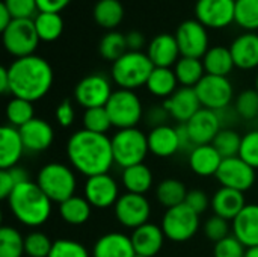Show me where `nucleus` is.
Returning a JSON list of instances; mask_svg holds the SVG:
<instances>
[{
    "mask_svg": "<svg viewBox=\"0 0 258 257\" xmlns=\"http://www.w3.org/2000/svg\"><path fill=\"white\" fill-rule=\"evenodd\" d=\"M224 158L213 147V144L197 145L189 153V167L200 177L216 176Z\"/></svg>",
    "mask_w": 258,
    "mask_h": 257,
    "instance_id": "cd10ccee",
    "label": "nucleus"
},
{
    "mask_svg": "<svg viewBox=\"0 0 258 257\" xmlns=\"http://www.w3.org/2000/svg\"><path fill=\"white\" fill-rule=\"evenodd\" d=\"M147 55L151 59L153 65L160 68H171L181 58L175 35L169 33H159L157 36H154L148 44Z\"/></svg>",
    "mask_w": 258,
    "mask_h": 257,
    "instance_id": "aec40b11",
    "label": "nucleus"
},
{
    "mask_svg": "<svg viewBox=\"0 0 258 257\" xmlns=\"http://www.w3.org/2000/svg\"><path fill=\"white\" fill-rule=\"evenodd\" d=\"M6 201L14 218L26 227H39L51 215L53 201L32 180L18 185Z\"/></svg>",
    "mask_w": 258,
    "mask_h": 257,
    "instance_id": "7ed1b4c3",
    "label": "nucleus"
},
{
    "mask_svg": "<svg viewBox=\"0 0 258 257\" xmlns=\"http://www.w3.org/2000/svg\"><path fill=\"white\" fill-rule=\"evenodd\" d=\"M18 130L26 151L30 153L45 151L51 147L54 141V130L51 124L42 118H33Z\"/></svg>",
    "mask_w": 258,
    "mask_h": 257,
    "instance_id": "6ab92c4d",
    "label": "nucleus"
},
{
    "mask_svg": "<svg viewBox=\"0 0 258 257\" xmlns=\"http://www.w3.org/2000/svg\"><path fill=\"white\" fill-rule=\"evenodd\" d=\"M14 20H33L39 9L36 0H3Z\"/></svg>",
    "mask_w": 258,
    "mask_h": 257,
    "instance_id": "49530a36",
    "label": "nucleus"
},
{
    "mask_svg": "<svg viewBox=\"0 0 258 257\" xmlns=\"http://www.w3.org/2000/svg\"><path fill=\"white\" fill-rule=\"evenodd\" d=\"M48 257H92L83 244L73 239H57L53 242Z\"/></svg>",
    "mask_w": 258,
    "mask_h": 257,
    "instance_id": "a18cd8bd",
    "label": "nucleus"
},
{
    "mask_svg": "<svg viewBox=\"0 0 258 257\" xmlns=\"http://www.w3.org/2000/svg\"><path fill=\"white\" fill-rule=\"evenodd\" d=\"M94 20L104 29H115L124 18V6L119 0H98L92 11Z\"/></svg>",
    "mask_w": 258,
    "mask_h": 257,
    "instance_id": "72a5a7b5",
    "label": "nucleus"
},
{
    "mask_svg": "<svg viewBox=\"0 0 258 257\" xmlns=\"http://www.w3.org/2000/svg\"><path fill=\"white\" fill-rule=\"evenodd\" d=\"M154 65L144 52H127L112 64L110 77L121 89L135 91L145 86Z\"/></svg>",
    "mask_w": 258,
    "mask_h": 257,
    "instance_id": "20e7f679",
    "label": "nucleus"
},
{
    "mask_svg": "<svg viewBox=\"0 0 258 257\" xmlns=\"http://www.w3.org/2000/svg\"><path fill=\"white\" fill-rule=\"evenodd\" d=\"M112 94L113 89L109 77L100 73L85 76L74 88V100L83 109L104 108Z\"/></svg>",
    "mask_w": 258,
    "mask_h": 257,
    "instance_id": "9b49d317",
    "label": "nucleus"
},
{
    "mask_svg": "<svg viewBox=\"0 0 258 257\" xmlns=\"http://www.w3.org/2000/svg\"><path fill=\"white\" fill-rule=\"evenodd\" d=\"M197 95L203 108L221 112L230 108L234 98V89L228 77L206 74L195 86Z\"/></svg>",
    "mask_w": 258,
    "mask_h": 257,
    "instance_id": "9d476101",
    "label": "nucleus"
},
{
    "mask_svg": "<svg viewBox=\"0 0 258 257\" xmlns=\"http://www.w3.org/2000/svg\"><path fill=\"white\" fill-rule=\"evenodd\" d=\"M234 112L243 120H258V91L245 89L234 100Z\"/></svg>",
    "mask_w": 258,
    "mask_h": 257,
    "instance_id": "37998d69",
    "label": "nucleus"
},
{
    "mask_svg": "<svg viewBox=\"0 0 258 257\" xmlns=\"http://www.w3.org/2000/svg\"><path fill=\"white\" fill-rule=\"evenodd\" d=\"M233 235L246 247H258V204H246L231 221Z\"/></svg>",
    "mask_w": 258,
    "mask_h": 257,
    "instance_id": "b1692460",
    "label": "nucleus"
},
{
    "mask_svg": "<svg viewBox=\"0 0 258 257\" xmlns=\"http://www.w3.org/2000/svg\"><path fill=\"white\" fill-rule=\"evenodd\" d=\"M36 185L53 203L60 204L76 195L77 177L71 167L60 162H50L38 171Z\"/></svg>",
    "mask_w": 258,
    "mask_h": 257,
    "instance_id": "39448f33",
    "label": "nucleus"
},
{
    "mask_svg": "<svg viewBox=\"0 0 258 257\" xmlns=\"http://www.w3.org/2000/svg\"><path fill=\"white\" fill-rule=\"evenodd\" d=\"M110 142L113 162L122 170L138 164H144L147 155L150 153L148 138L138 127L116 130L115 135H112Z\"/></svg>",
    "mask_w": 258,
    "mask_h": 257,
    "instance_id": "423d86ee",
    "label": "nucleus"
},
{
    "mask_svg": "<svg viewBox=\"0 0 258 257\" xmlns=\"http://www.w3.org/2000/svg\"><path fill=\"white\" fill-rule=\"evenodd\" d=\"M33 115V103L23 98H11L6 105V120L8 124L17 129H21L24 124L32 121Z\"/></svg>",
    "mask_w": 258,
    "mask_h": 257,
    "instance_id": "e433bc0d",
    "label": "nucleus"
},
{
    "mask_svg": "<svg viewBox=\"0 0 258 257\" xmlns=\"http://www.w3.org/2000/svg\"><path fill=\"white\" fill-rule=\"evenodd\" d=\"M135 257H142V256H138V254H136V256H135Z\"/></svg>",
    "mask_w": 258,
    "mask_h": 257,
    "instance_id": "0e129e2a",
    "label": "nucleus"
},
{
    "mask_svg": "<svg viewBox=\"0 0 258 257\" xmlns=\"http://www.w3.org/2000/svg\"><path fill=\"white\" fill-rule=\"evenodd\" d=\"M169 112L166 111V108L163 105H159V106H153L147 111L145 114V120L147 123L154 129V127H159V126H165L168 124V118H169Z\"/></svg>",
    "mask_w": 258,
    "mask_h": 257,
    "instance_id": "864d4df0",
    "label": "nucleus"
},
{
    "mask_svg": "<svg viewBox=\"0 0 258 257\" xmlns=\"http://www.w3.org/2000/svg\"><path fill=\"white\" fill-rule=\"evenodd\" d=\"M163 106L169 112L171 118H174L180 124H186L203 108L195 88L186 86L178 88L169 98L163 101Z\"/></svg>",
    "mask_w": 258,
    "mask_h": 257,
    "instance_id": "a211bd4d",
    "label": "nucleus"
},
{
    "mask_svg": "<svg viewBox=\"0 0 258 257\" xmlns=\"http://www.w3.org/2000/svg\"><path fill=\"white\" fill-rule=\"evenodd\" d=\"M98 52L103 56V59L112 61V64H113L115 61H118L122 55H125L128 52L125 35H122L121 32H115V30L107 32L100 41Z\"/></svg>",
    "mask_w": 258,
    "mask_h": 257,
    "instance_id": "4c0bfd02",
    "label": "nucleus"
},
{
    "mask_svg": "<svg viewBox=\"0 0 258 257\" xmlns=\"http://www.w3.org/2000/svg\"><path fill=\"white\" fill-rule=\"evenodd\" d=\"M177 132H178V138H180V147H181V151H192L195 148V145L192 144L190 141V136L187 133V129L184 124H180L177 126Z\"/></svg>",
    "mask_w": 258,
    "mask_h": 257,
    "instance_id": "13d9d810",
    "label": "nucleus"
},
{
    "mask_svg": "<svg viewBox=\"0 0 258 257\" xmlns=\"http://www.w3.org/2000/svg\"><path fill=\"white\" fill-rule=\"evenodd\" d=\"M184 203L192 211H195L198 215H201L203 212H206L212 206V198H209V195L201 189H192V191L187 192V197H186Z\"/></svg>",
    "mask_w": 258,
    "mask_h": 257,
    "instance_id": "3c124183",
    "label": "nucleus"
},
{
    "mask_svg": "<svg viewBox=\"0 0 258 257\" xmlns=\"http://www.w3.org/2000/svg\"><path fill=\"white\" fill-rule=\"evenodd\" d=\"M0 92L11 94V82H9V74H8L6 67L0 68Z\"/></svg>",
    "mask_w": 258,
    "mask_h": 257,
    "instance_id": "052dcab7",
    "label": "nucleus"
},
{
    "mask_svg": "<svg viewBox=\"0 0 258 257\" xmlns=\"http://www.w3.org/2000/svg\"><path fill=\"white\" fill-rule=\"evenodd\" d=\"M216 179L224 188L245 192L255 183V170L239 156L228 158L222 161Z\"/></svg>",
    "mask_w": 258,
    "mask_h": 257,
    "instance_id": "4468645a",
    "label": "nucleus"
},
{
    "mask_svg": "<svg viewBox=\"0 0 258 257\" xmlns=\"http://www.w3.org/2000/svg\"><path fill=\"white\" fill-rule=\"evenodd\" d=\"M234 65L240 70H254L258 67V33L245 32L230 45Z\"/></svg>",
    "mask_w": 258,
    "mask_h": 257,
    "instance_id": "a878e982",
    "label": "nucleus"
},
{
    "mask_svg": "<svg viewBox=\"0 0 258 257\" xmlns=\"http://www.w3.org/2000/svg\"><path fill=\"white\" fill-rule=\"evenodd\" d=\"M160 227L166 239L172 242H186L197 235L200 229V215L183 203L166 209Z\"/></svg>",
    "mask_w": 258,
    "mask_h": 257,
    "instance_id": "6e6552de",
    "label": "nucleus"
},
{
    "mask_svg": "<svg viewBox=\"0 0 258 257\" xmlns=\"http://www.w3.org/2000/svg\"><path fill=\"white\" fill-rule=\"evenodd\" d=\"M255 89L258 91V73H257V77H255Z\"/></svg>",
    "mask_w": 258,
    "mask_h": 257,
    "instance_id": "e2e57ef3",
    "label": "nucleus"
},
{
    "mask_svg": "<svg viewBox=\"0 0 258 257\" xmlns=\"http://www.w3.org/2000/svg\"><path fill=\"white\" fill-rule=\"evenodd\" d=\"M54 117H56V121L59 126L62 127H70L73 123H74V118H76V112H74V106L73 103L67 98L63 101H60L54 111Z\"/></svg>",
    "mask_w": 258,
    "mask_h": 257,
    "instance_id": "603ef678",
    "label": "nucleus"
},
{
    "mask_svg": "<svg viewBox=\"0 0 258 257\" xmlns=\"http://www.w3.org/2000/svg\"><path fill=\"white\" fill-rule=\"evenodd\" d=\"M257 121H258V120H257Z\"/></svg>",
    "mask_w": 258,
    "mask_h": 257,
    "instance_id": "69168bd1",
    "label": "nucleus"
},
{
    "mask_svg": "<svg viewBox=\"0 0 258 257\" xmlns=\"http://www.w3.org/2000/svg\"><path fill=\"white\" fill-rule=\"evenodd\" d=\"M212 144L224 159L236 158L239 156V151H240L242 136L233 129H222Z\"/></svg>",
    "mask_w": 258,
    "mask_h": 257,
    "instance_id": "a19ab883",
    "label": "nucleus"
},
{
    "mask_svg": "<svg viewBox=\"0 0 258 257\" xmlns=\"http://www.w3.org/2000/svg\"><path fill=\"white\" fill-rule=\"evenodd\" d=\"M67 158L71 168L86 179L106 174L115 165L110 138L85 129L70 136L67 142Z\"/></svg>",
    "mask_w": 258,
    "mask_h": 257,
    "instance_id": "f257e3e1",
    "label": "nucleus"
},
{
    "mask_svg": "<svg viewBox=\"0 0 258 257\" xmlns=\"http://www.w3.org/2000/svg\"><path fill=\"white\" fill-rule=\"evenodd\" d=\"M121 183L127 192L145 195L154 183L153 171L145 164H138L128 168H124L121 171Z\"/></svg>",
    "mask_w": 258,
    "mask_h": 257,
    "instance_id": "c85d7f7f",
    "label": "nucleus"
},
{
    "mask_svg": "<svg viewBox=\"0 0 258 257\" xmlns=\"http://www.w3.org/2000/svg\"><path fill=\"white\" fill-rule=\"evenodd\" d=\"M234 23L248 30H258V0H236Z\"/></svg>",
    "mask_w": 258,
    "mask_h": 257,
    "instance_id": "58836bf2",
    "label": "nucleus"
},
{
    "mask_svg": "<svg viewBox=\"0 0 258 257\" xmlns=\"http://www.w3.org/2000/svg\"><path fill=\"white\" fill-rule=\"evenodd\" d=\"M112 126L118 130L138 127L144 118V106L139 95L130 89H116L106 105Z\"/></svg>",
    "mask_w": 258,
    "mask_h": 257,
    "instance_id": "0eeeda50",
    "label": "nucleus"
},
{
    "mask_svg": "<svg viewBox=\"0 0 258 257\" xmlns=\"http://www.w3.org/2000/svg\"><path fill=\"white\" fill-rule=\"evenodd\" d=\"M18 186V182L15 180L11 170H2L0 171V197L3 200H8V197L12 194V191Z\"/></svg>",
    "mask_w": 258,
    "mask_h": 257,
    "instance_id": "5fc2aeb1",
    "label": "nucleus"
},
{
    "mask_svg": "<svg viewBox=\"0 0 258 257\" xmlns=\"http://www.w3.org/2000/svg\"><path fill=\"white\" fill-rule=\"evenodd\" d=\"M130 238L133 242L135 253L142 257L157 256L166 239L162 227L153 223H147L135 229Z\"/></svg>",
    "mask_w": 258,
    "mask_h": 257,
    "instance_id": "412c9836",
    "label": "nucleus"
},
{
    "mask_svg": "<svg viewBox=\"0 0 258 257\" xmlns=\"http://www.w3.org/2000/svg\"><path fill=\"white\" fill-rule=\"evenodd\" d=\"M53 242L42 232H32L24 238V253L29 257H48Z\"/></svg>",
    "mask_w": 258,
    "mask_h": 257,
    "instance_id": "c03bdc74",
    "label": "nucleus"
},
{
    "mask_svg": "<svg viewBox=\"0 0 258 257\" xmlns=\"http://www.w3.org/2000/svg\"><path fill=\"white\" fill-rule=\"evenodd\" d=\"M203 64L206 68V74L222 76V77H227L236 67L230 48L224 45H216L209 48V52L203 58Z\"/></svg>",
    "mask_w": 258,
    "mask_h": 257,
    "instance_id": "7c9ffc66",
    "label": "nucleus"
},
{
    "mask_svg": "<svg viewBox=\"0 0 258 257\" xmlns=\"http://www.w3.org/2000/svg\"><path fill=\"white\" fill-rule=\"evenodd\" d=\"M71 0H36L38 9L39 12H56L60 14V11H63Z\"/></svg>",
    "mask_w": 258,
    "mask_h": 257,
    "instance_id": "6e6d98bb",
    "label": "nucleus"
},
{
    "mask_svg": "<svg viewBox=\"0 0 258 257\" xmlns=\"http://www.w3.org/2000/svg\"><path fill=\"white\" fill-rule=\"evenodd\" d=\"M26 151L20 130L9 124L0 129V168L9 170L18 165L23 153Z\"/></svg>",
    "mask_w": 258,
    "mask_h": 257,
    "instance_id": "393cba45",
    "label": "nucleus"
},
{
    "mask_svg": "<svg viewBox=\"0 0 258 257\" xmlns=\"http://www.w3.org/2000/svg\"><path fill=\"white\" fill-rule=\"evenodd\" d=\"M8 74L11 94L32 103L45 97L53 85V68L38 55L15 59L8 67Z\"/></svg>",
    "mask_w": 258,
    "mask_h": 257,
    "instance_id": "f03ea898",
    "label": "nucleus"
},
{
    "mask_svg": "<svg viewBox=\"0 0 258 257\" xmlns=\"http://www.w3.org/2000/svg\"><path fill=\"white\" fill-rule=\"evenodd\" d=\"M82 123H83L85 130H89L94 133H101V135H106L110 130V127H113L110 117L106 111V106L104 108L85 109Z\"/></svg>",
    "mask_w": 258,
    "mask_h": 257,
    "instance_id": "79ce46f5",
    "label": "nucleus"
},
{
    "mask_svg": "<svg viewBox=\"0 0 258 257\" xmlns=\"http://www.w3.org/2000/svg\"><path fill=\"white\" fill-rule=\"evenodd\" d=\"M239 158L249 164L254 170L258 168V129L251 130L242 136Z\"/></svg>",
    "mask_w": 258,
    "mask_h": 257,
    "instance_id": "de8ad7c7",
    "label": "nucleus"
},
{
    "mask_svg": "<svg viewBox=\"0 0 258 257\" xmlns=\"http://www.w3.org/2000/svg\"><path fill=\"white\" fill-rule=\"evenodd\" d=\"M174 73L181 86L195 88L201 82V79L206 76V68H204L203 59L181 56L178 62L174 65Z\"/></svg>",
    "mask_w": 258,
    "mask_h": 257,
    "instance_id": "473e14b6",
    "label": "nucleus"
},
{
    "mask_svg": "<svg viewBox=\"0 0 258 257\" xmlns=\"http://www.w3.org/2000/svg\"><path fill=\"white\" fill-rule=\"evenodd\" d=\"M180 83L177 80V76L172 68H160L154 67L153 73L148 77L147 82V89L159 98H169L178 88Z\"/></svg>",
    "mask_w": 258,
    "mask_h": 257,
    "instance_id": "c756f323",
    "label": "nucleus"
},
{
    "mask_svg": "<svg viewBox=\"0 0 258 257\" xmlns=\"http://www.w3.org/2000/svg\"><path fill=\"white\" fill-rule=\"evenodd\" d=\"M83 197L92 208L107 209L116 204L119 195L118 182L109 174H98L88 177L83 186Z\"/></svg>",
    "mask_w": 258,
    "mask_h": 257,
    "instance_id": "2eb2a0df",
    "label": "nucleus"
},
{
    "mask_svg": "<svg viewBox=\"0 0 258 257\" xmlns=\"http://www.w3.org/2000/svg\"><path fill=\"white\" fill-rule=\"evenodd\" d=\"M33 23L39 39L45 42L56 41L63 32V20L56 12H38Z\"/></svg>",
    "mask_w": 258,
    "mask_h": 257,
    "instance_id": "c9c22d12",
    "label": "nucleus"
},
{
    "mask_svg": "<svg viewBox=\"0 0 258 257\" xmlns=\"http://www.w3.org/2000/svg\"><path fill=\"white\" fill-rule=\"evenodd\" d=\"M236 0H197L195 17L207 29H224L234 23Z\"/></svg>",
    "mask_w": 258,
    "mask_h": 257,
    "instance_id": "dca6fc26",
    "label": "nucleus"
},
{
    "mask_svg": "<svg viewBox=\"0 0 258 257\" xmlns=\"http://www.w3.org/2000/svg\"><path fill=\"white\" fill-rule=\"evenodd\" d=\"M2 41L9 55L15 59L35 55L39 44V36L33 20H12V23L2 32Z\"/></svg>",
    "mask_w": 258,
    "mask_h": 257,
    "instance_id": "1a4fd4ad",
    "label": "nucleus"
},
{
    "mask_svg": "<svg viewBox=\"0 0 258 257\" xmlns=\"http://www.w3.org/2000/svg\"><path fill=\"white\" fill-rule=\"evenodd\" d=\"M127 48L128 52H141V48L145 45V36L139 30H132L125 35Z\"/></svg>",
    "mask_w": 258,
    "mask_h": 257,
    "instance_id": "4d7b16f0",
    "label": "nucleus"
},
{
    "mask_svg": "<svg viewBox=\"0 0 258 257\" xmlns=\"http://www.w3.org/2000/svg\"><path fill=\"white\" fill-rule=\"evenodd\" d=\"M92 206L85 197L74 195L59 204L60 218L70 226H82L91 218Z\"/></svg>",
    "mask_w": 258,
    "mask_h": 257,
    "instance_id": "2f4dec72",
    "label": "nucleus"
},
{
    "mask_svg": "<svg viewBox=\"0 0 258 257\" xmlns=\"http://www.w3.org/2000/svg\"><path fill=\"white\" fill-rule=\"evenodd\" d=\"M230 230H231V226L227 220L218 217V215H213L210 217L206 224H204V233L206 236L213 241L215 244L225 239L227 236H230Z\"/></svg>",
    "mask_w": 258,
    "mask_h": 257,
    "instance_id": "8fccbe9b",
    "label": "nucleus"
},
{
    "mask_svg": "<svg viewBox=\"0 0 258 257\" xmlns=\"http://www.w3.org/2000/svg\"><path fill=\"white\" fill-rule=\"evenodd\" d=\"M132 238L121 232H109L100 236L94 247L92 257H135Z\"/></svg>",
    "mask_w": 258,
    "mask_h": 257,
    "instance_id": "5701e85b",
    "label": "nucleus"
},
{
    "mask_svg": "<svg viewBox=\"0 0 258 257\" xmlns=\"http://www.w3.org/2000/svg\"><path fill=\"white\" fill-rule=\"evenodd\" d=\"M245 257H258V247H252L246 250V256Z\"/></svg>",
    "mask_w": 258,
    "mask_h": 257,
    "instance_id": "680f3d73",
    "label": "nucleus"
},
{
    "mask_svg": "<svg viewBox=\"0 0 258 257\" xmlns=\"http://www.w3.org/2000/svg\"><path fill=\"white\" fill-rule=\"evenodd\" d=\"M246 250L248 248L234 235H230L215 244L213 257H245Z\"/></svg>",
    "mask_w": 258,
    "mask_h": 257,
    "instance_id": "09e8293b",
    "label": "nucleus"
},
{
    "mask_svg": "<svg viewBox=\"0 0 258 257\" xmlns=\"http://www.w3.org/2000/svg\"><path fill=\"white\" fill-rule=\"evenodd\" d=\"M175 39L180 47L181 56L203 59L209 52V33L207 27L198 20L183 21L175 32Z\"/></svg>",
    "mask_w": 258,
    "mask_h": 257,
    "instance_id": "ddd939ff",
    "label": "nucleus"
},
{
    "mask_svg": "<svg viewBox=\"0 0 258 257\" xmlns=\"http://www.w3.org/2000/svg\"><path fill=\"white\" fill-rule=\"evenodd\" d=\"M184 126L192 144L197 147L212 144L215 141L218 133L222 130V120L219 112L201 108Z\"/></svg>",
    "mask_w": 258,
    "mask_h": 257,
    "instance_id": "f3484780",
    "label": "nucleus"
},
{
    "mask_svg": "<svg viewBox=\"0 0 258 257\" xmlns=\"http://www.w3.org/2000/svg\"><path fill=\"white\" fill-rule=\"evenodd\" d=\"M147 138L150 153L157 158H171L181 151L177 127H172L169 124L151 129Z\"/></svg>",
    "mask_w": 258,
    "mask_h": 257,
    "instance_id": "4be33fe9",
    "label": "nucleus"
},
{
    "mask_svg": "<svg viewBox=\"0 0 258 257\" xmlns=\"http://www.w3.org/2000/svg\"><path fill=\"white\" fill-rule=\"evenodd\" d=\"M24 238L21 233L11 227L3 226L0 229V257H23Z\"/></svg>",
    "mask_w": 258,
    "mask_h": 257,
    "instance_id": "ea45409f",
    "label": "nucleus"
},
{
    "mask_svg": "<svg viewBox=\"0 0 258 257\" xmlns=\"http://www.w3.org/2000/svg\"><path fill=\"white\" fill-rule=\"evenodd\" d=\"M113 214L121 226L135 230L150 223L148 220L151 217V204L145 195L125 192L113 206Z\"/></svg>",
    "mask_w": 258,
    "mask_h": 257,
    "instance_id": "f8f14e48",
    "label": "nucleus"
},
{
    "mask_svg": "<svg viewBox=\"0 0 258 257\" xmlns=\"http://www.w3.org/2000/svg\"><path fill=\"white\" fill-rule=\"evenodd\" d=\"M12 15H11V12H9V9L5 6V3L2 2L0 3V30L3 32L11 23H12Z\"/></svg>",
    "mask_w": 258,
    "mask_h": 257,
    "instance_id": "bf43d9fd",
    "label": "nucleus"
},
{
    "mask_svg": "<svg viewBox=\"0 0 258 257\" xmlns=\"http://www.w3.org/2000/svg\"><path fill=\"white\" fill-rule=\"evenodd\" d=\"M187 192L189 191L186 189V186H184V183L181 180H178V179H165L157 185L156 197H157V201L163 208L171 209V208L183 204L186 201Z\"/></svg>",
    "mask_w": 258,
    "mask_h": 257,
    "instance_id": "f704fd0d",
    "label": "nucleus"
},
{
    "mask_svg": "<svg viewBox=\"0 0 258 257\" xmlns=\"http://www.w3.org/2000/svg\"><path fill=\"white\" fill-rule=\"evenodd\" d=\"M246 206L245 195L240 191L221 186L212 197V211L215 215L233 221Z\"/></svg>",
    "mask_w": 258,
    "mask_h": 257,
    "instance_id": "bb28decb",
    "label": "nucleus"
}]
</instances>
